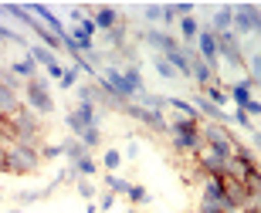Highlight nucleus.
Wrapping results in <instances>:
<instances>
[{"label":"nucleus","instance_id":"1","mask_svg":"<svg viewBox=\"0 0 261 213\" xmlns=\"http://www.w3.org/2000/svg\"><path fill=\"white\" fill-rule=\"evenodd\" d=\"M200 136H203V145L217 149V153L227 156V159H238V153H241V142H234L227 126H221V122H203L200 118Z\"/></svg>","mask_w":261,"mask_h":213},{"label":"nucleus","instance_id":"2","mask_svg":"<svg viewBox=\"0 0 261 213\" xmlns=\"http://www.w3.org/2000/svg\"><path fill=\"white\" fill-rule=\"evenodd\" d=\"M170 139H173V145L180 149V153L197 156L200 145H203L200 122H190V118H176V122H170Z\"/></svg>","mask_w":261,"mask_h":213},{"label":"nucleus","instance_id":"3","mask_svg":"<svg viewBox=\"0 0 261 213\" xmlns=\"http://www.w3.org/2000/svg\"><path fill=\"white\" fill-rule=\"evenodd\" d=\"M41 166V149H31V145H10L7 149V173L10 176H31L38 173Z\"/></svg>","mask_w":261,"mask_h":213},{"label":"nucleus","instance_id":"4","mask_svg":"<svg viewBox=\"0 0 261 213\" xmlns=\"http://www.w3.org/2000/svg\"><path fill=\"white\" fill-rule=\"evenodd\" d=\"M261 38V10L254 4H238L234 7V38Z\"/></svg>","mask_w":261,"mask_h":213},{"label":"nucleus","instance_id":"5","mask_svg":"<svg viewBox=\"0 0 261 213\" xmlns=\"http://www.w3.org/2000/svg\"><path fill=\"white\" fill-rule=\"evenodd\" d=\"M194 159H197V166L203 169V176H224V173H227V163H231L227 156H221L217 149H211V145H200V153H197Z\"/></svg>","mask_w":261,"mask_h":213},{"label":"nucleus","instance_id":"6","mask_svg":"<svg viewBox=\"0 0 261 213\" xmlns=\"http://www.w3.org/2000/svg\"><path fill=\"white\" fill-rule=\"evenodd\" d=\"M24 98H28V105L34 112H51L55 108V102H51V95H48V88H44L41 78H31L28 85H24Z\"/></svg>","mask_w":261,"mask_h":213},{"label":"nucleus","instance_id":"7","mask_svg":"<svg viewBox=\"0 0 261 213\" xmlns=\"http://www.w3.org/2000/svg\"><path fill=\"white\" fill-rule=\"evenodd\" d=\"M197 48H200V58L217 71V58H221V44H217V34L214 31H200V38H197Z\"/></svg>","mask_w":261,"mask_h":213},{"label":"nucleus","instance_id":"8","mask_svg":"<svg viewBox=\"0 0 261 213\" xmlns=\"http://www.w3.org/2000/svg\"><path fill=\"white\" fill-rule=\"evenodd\" d=\"M224 200H227L231 206H241V210H244V203H248V186L224 176Z\"/></svg>","mask_w":261,"mask_h":213},{"label":"nucleus","instance_id":"9","mask_svg":"<svg viewBox=\"0 0 261 213\" xmlns=\"http://www.w3.org/2000/svg\"><path fill=\"white\" fill-rule=\"evenodd\" d=\"M251 88H254L251 78H241L238 85H231V102H234L238 108H244L248 102H251Z\"/></svg>","mask_w":261,"mask_h":213},{"label":"nucleus","instance_id":"10","mask_svg":"<svg viewBox=\"0 0 261 213\" xmlns=\"http://www.w3.org/2000/svg\"><path fill=\"white\" fill-rule=\"evenodd\" d=\"M10 71H14L17 78H24V85H28L31 78H38V61L31 58V54H24L20 61H14V65H10Z\"/></svg>","mask_w":261,"mask_h":213},{"label":"nucleus","instance_id":"11","mask_svg":"<svg viewBox=\"0 0 261 213\" xmlns=\"http://www.w3.org/2000/svg\"><path fill=\"white\" fill-rule=\"evenodd\" d=\"M122 20H119V14H116V7H98L95 10V27H102L109 34V31H116Z\"/></svg>","mask_w":261,"mask_h":213},{"label":"nucleus","instance_id":"12","mask_svg":"<svg viewBox=\"0 0 261 213\" xmlns=\"http://www.w3.org/2000/svg\"><path fill=\"white\" fill-rule=\"evenodd\" d=\"M214 34H231V27H234V7H221L217 10V17H214Z\"/></svg>","mask_w":261,"mask_h":213},{"label":"nucleus","instance_id":"13","mask_svg":"<svg viewBox=\"0 0 261 213\" xmlns=\"http://www.w3.org/2000/svg\"><path fill=\"white\" fill-rule=\"evenodd\" d=\"M166 108H173L180 118H190V122H200V115H197V108L190 105V102H184V98H166Z\"/></svg>","mask_w":261,"mask_h":213},{"label":"nucleus","instance_id":"14","mask_svg":"<svg viewBox=\"0 0 261 213\" xmlns=\"http://www.w3.org/2000/svg\"><path fill=\"white\" fill-rule=\"evenodd\" d=\"M20 108V98H17V92H10V88H0V115L7 118L10 112H17Z\"/></svg>","mask_w":261,"mask_h":213},{"label":"nucleus","instance_id":"15","mask_svg":"<svg viewBox=\"0 0 261 213\" xmlns=\"http://www.w3.org/2000/svg\"><path fill=\"white\" fill-rule=\"evenodd\" d=\"M203 95H207V102L217 105V108L231 102V92H224V88H217V85H207V88H203Z\"/></svg>","mask_w":261,"mask_h":213},{"label":"nucleus","instance_id":"16","mask_svg":"<svg viewBox=\"0 0 261 213\" xmlns=\"http://www.w3.org/2000/svg\"><path fill=\"white\" fill-rule=\"evenodd\" d=\"M65 156L71 159V163H75V159H82V156H88V149L82 145V139H75V136H71V139L65 142Z\"/></svg>","mask_w":261,"mask_h":213},{"label":"nucleus","instance_id":"17","mask_svg":"<svg viewBox=\"0 0 261 213\" xmlns=\"http://www.w3.org/2000/svg\"><path fill=\"white\" fill-rule=\"evenodd\" d=\"M106 186H109V193H129L133 190V183H126V179H119L112 173H106Z\"/></svg>","mask_w":261,"mask_h":213},{"label":"nucleus","instance_id":"18","mask_svg":"<svg viewBox=\"0 0 261 213\" xmlns=\"http://www.w3.org/2000/svg\"><path fill=\"white\" fill-rule=\"evenodd\" d=\"M180 34H184L187 41H197V38H200V31H197V20H194V17H180Z\"/></svg>","mask_w":261,"mask_h":213},{"label":"nucleus","instance_id":"19","mask_svg":"<svg viewBox=\"0 0 261 213\" xmlns=\"http://www.w3.org/2000/svg\"><path fill=\"white\" fill-rule=\"evenodd\" d=\"M71 166H75V173H82V176H92V173H95V169H98V166H95V159H92V156H82V159H75V163H71Z\"/></svg>","mask_w":261,"mask_h":213},{"label":"nucleus","instance_id":"20","mask_svg":"<svg viewBox=\"0 0 261 213\" xmlns=\"http://www.w3.org/2000/svg\"><path fill=\"white\" fill-rule=\"evenodd\" d=\"M153 68L160 71V78H176V68H173V65H170L166 58H160V54L153 58Z\"/></svg>","mask_w":261,"mask_h":213},{"label":"nucleus","instance_id":"21","mask_svg":"<svg viewBox=\"0 0 261 213\" xmlns=\"http://www.w3.org/2000/svg\"><path fill=\"white\" fill-rule=\"evenodd\" d=\"M126 196H129V203H136V206H143L146 200H149V193H146V186H136V183H133V190H129Z\"/></svg>","mask_w":261,"mask_h":213},{"label":"nucleus","instance_id":"22","mask_svg":"<svg viewBox=\"0 0 261 213\" xmlns=\"http://www.w3.org/2000/svg\"><path fill=\"white\" fill-rule=\"evenodd\" d=\"M82 145H85V149H95L98 142H102V136H98V129H85V132H82Z\"/></svg>","mask_w":261,"mask_h":213},{"label":"nucleus","instance_id":"23","mask_svg":"<svg viewBox=\"0 0 261 213\" xmlns=\"http://www.w3.org/2000/svg\"><path fill=\"white\" fill-rule=\"evenodd\" d=\"M234 122H238V126H241V129H248V132H254V122H251V115H244V112H241V108H234Z\"/></svg>","mask_w":261,"mask_h":213},{"label":"nucleus","instance_id":"24","mask_svg":"<svg viewBox=\"0 0 261 213\" xmlns=\"http://www.w3.org/2000/svg\"><path fill=\"white\" fill-rule=\"evenodd\" d=\"M78 31H82V34H85V38H92V34H95V17H82L78 20Z\"/></svg>","mask_w":261,"mask_h":213},{"label":"nucleus","instance_id":"25","mask_svg":"<svg viewBox=\"0 0 261 213\" xmlns=\"http://www.w3.org/2000/svg\"><path fill=\"white\" fill-rule=\"evenodd\" d=\"M75 81H78V68H75V65H71V68L65 71V78H61L58 85H61V88H75Z\"/></svg>","mask_w":261,"mask_h":213},{"label":"nucleus","instance_id":"26","mask_svg":"<svg viewBox=\"0 0 261 213\" xmlns=\"http://www.w3.org/2000/svg\"><path fill=\"white\" fill-rule=\"evenodd\" d=\"M119 163H122V153H119V149H109L106 153V169H116Z\"/></svg>","mask_w":261,"mask_h":213},{"label":"nucleus","instance_id":"27","mask_svg":"<svg viewBox=\"0 0 261 213\" xmlns=\"http://www.w3.org/2000/svg\"><path fill=\"white\" fill-rule=\"evenodd\" d=\"M241 112H244V115H251V118H258V115H261V102H258V98H251V102H248Z\"/></svg>","mask_w":261,"mask_h":213},{"label":"nucleus","instance_id":"28","mask_svg":"<svg viewBox=\"0 0 261 213\" xmlns=\"http://www.w3.org/2000/svg\"><path fill=\"white\" fill-rule=\"evenodd\" d=\"M41 156H48V159H58V156H65V145H44V149H41Z\"/></svg>","mask_w":261,"mask_h":213},{"label":"nucleus","instance_id":"29","mask_svg":"<svg viewBox=\"0 0 261 213\" xmlns=\"http://www.w3.org/2000/svg\"><path fill=\"white\" fill-rule=\"evenodd\" d=\"M78 193L85 196V200H95V186L88 183V179H82V183H78Z\"/></svg>","mask_w":261,"mask_h":213},{"label":"nucleus","instance_id":"30","mask_svg":"<svg viewBox=\"0 0 261 213\" xmlns=\"http://www.w3.org/2000/svg\"><path fill=\"white\" fill-rule=\"evenodd\" d=\"M176 17H194V4H173Z\"/></svg>","mask_w":261,"mask_h":213},{"label":"nucleus","instance_id":"31","mask_svg":"<svg viewBox=\"0 0 261 213\" xmlns=\"http://www.w3.org/2000/svg\"><path fill=\"white\" fill-rule=\"evenodd\" d=\"M163 17V7H160V4H149V7H146V20H160Z\"/></svg>","mask_w":261,"mask_h":213},{"label":"nucleus","instance_id":"32","mask_svg":"<svg viewBox=\"0 0 261 213\" xmlns=\"http://www.w3.org/2000/svg\"><path fill=\"white\" fill-rule=\"evenodd\" d=\"M163 20H166V24H173V20H176V10H173V4H166V7H163Z\"/></svg>","mask_w":261,"mask_h":213},{"label":"nucleus","instance_id":"33","mask_svg":"<svg viewBox=\"0 0 261 213\" xmlns=\"http://www.w3.org/2000/svg\"><path fill=\"white\" fill-rule=\"evenodd\" d=\"M0 169L7 173V145H4V139H0Z\"/></svg>","mask_w":261,"mask_h":213},{"label":"nucleus","instance_id":"34","mask_svg":"<svg viewBox=\"0 0 261 213\" xmlns=\"http://www.w3.org/2000/svg\"><path fill=\"white\" fill-rule=\"evenodd\" d=\"M112 203H116V193H106V196H102V210H112Z\"/></svg>","mask_w":261,"mask_h":213},{"label":"nucleus","instance_id":"35","mask_svg":"<svg viewBox=\"0 0 261 213\" xmlns=\"http://www.w3.org/2000/svg\"><path fill=\"white\" fill-rule=\"evenodd\" d=\"M126 156H129V159H136V156H139V145L129 142V145H126Z\"/></svg>","mask_w":261,"mask_h":213},{"label":"nucleus","instance_id":"36","mask_svg":"<svg viewBox=\"0 0 261 213\" xmlns=\"http://www.w3.org/2000/svg\"><path fill=\"white\" fill-rule=\"evenodd\" d=\"M221 213H248V210H241V206H231V203H227V206H224Z\"/></svg>","mask_w":261,"mask_h":213},{"label":"nucleus","instance_id":"37","mask_svg":"<svg viewBox=\"0 0 261 213\" xmlns=\"http://www.w3.org/2000/svg\"><path fill=\"white\" fill-rule=\"evenodd\" d=\"M254 145H258V149H261V132H254Z\"/></svg>","mask_w":261,"mask_h":213},{"label":"nucleus","instance_id":"38","mask_svg":"<svg viewBox=\"0 0 261 213\" xmlns=\"http://www.w3.org/2000/svg\"><path fill=\"white\" fill-rule=\"evenodd\" d=\"M4 129H7V118H4V115H0V132H4Z\"/></svg>","mask_w":261,"mask_h":213},{"label":"nucleus","instance_id":"39","mask_svg":"<svg viewBox=\"0 0 261 213\" xmlns=\"http://www.w3.org/2000/svg\"><path fill=\"white\" fill-rule=\"evenodd\" d=\"M0 41H7V31H4V27H0Z\"/></svg>","mask_w":261,"mask_h":213},{"label":"nucleus","instance_id":"40","mask_svg":"<svg viewBox=\"0 0 261 213\" xmlns=\"http://www.w3.org/2000/svg\"><path fill=\"white\" fill-rule=\"evenodd\" d=\"M7 213H24V210H7Z\"/></svg>","mask_w":261,"mask_h":213},{"label":"nucleus","instance_id":"41","mask_svg":"<svg viewBox=\"0 0 261 213\" xmlns=\"http://www.w3.org/2000/svg\"><path fill=\"white\" fill-rule=\"evenodd\" d=\"M251 213H261V206H258V210H251Z\"/></svg>","mask_w":261,"mask_h":213},{"label":"nucleus","instance_id":"42","mask_svg":"<svg viewBox=\"0 0 261 213\" xmlns=\"http://www.w3.org/2000/svg\"><path fill=\"white\" fill-rule=\"evenodd\" d=\"M129 213H136V210H129Z\"/></svg>","mask_w":261,"mask_h":213}]
</instances>
